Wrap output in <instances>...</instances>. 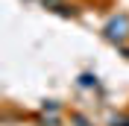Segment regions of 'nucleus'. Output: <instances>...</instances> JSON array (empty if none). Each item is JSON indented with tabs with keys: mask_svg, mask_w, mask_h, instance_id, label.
I'll return each mask as SVG.
<instances>
[{
	"mask_svg": "<svg viewBox=\"0 0 129 126\" xmlns=\"http://www.w3.org/2000/svg\"><path fill=\"white\" fill-rule=\"evenodd\" d=\"M106 38L109 41H123L129 35V18L126 15H117V18H112V21H109V24H106Z\"/></svg>",
	"mask_w": 129,
	"mask_h": 126,
	"instance_id": "f257e3e1",
	"label": "nucleus"
},
{
	"mask_svg": "<svg viewBox=\"0 0 129 126\" xmlns=\"http://www.w3.org/2000/svg\"><path fill=\"white\" fill-rule=\"evenodd\" d=\"M91 82H97V76H91V73H85V76H82V85H91Z\"/></svg>",
	"mask_w": 129,
	"mask_h": 126,
	"instance_id": "f03ea898",
	"label": "nucleus"
}]
</instances>
